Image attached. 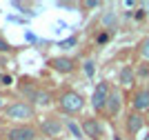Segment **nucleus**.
Instances as JSON below:
<instances>
[{"label":"nucleus","mask_w":149,"mask_h":140,"mask_svg":"<svg viewBox=\"0 0 149 140\" xmlns=\"http://www.w3.org/2000/svg\"><path fill=\"white\" fill-rule=\"evenodd\" d=\"M69 129H71V134H74L76 138H82V131L78 129V125H76V122H71V120H69Z\"/></svg>","instance_id":"17"},{"label":"nucleus","mask_w":149,"mask_h":140,"mask_svg":"<svg viewBox=\"0 0 149 140\" xmlns=\"http://www.w3.org/2000/svg\"><path fill=\"white\" fill-rule=\"evenodd\" d=\"M5 114L9 120H27V118H33V107L27 102H13L11 107L5 109Z\"/></svg>","instance_id":"1"},{"label":"nucleus","mask_w":149,"mask_h":140,"mask_svg":"<svg viewBox=\"0 0 149 140\" xmlns=\"http://www.w3.org/2000/svg\"><path fill=\"white\" fill-rule=\"evenodd\" d=\"M138 73H140V76H147V73H149V67H147V65H145V67H140V71H138Z\"/></svg>","instance_id":"21"},{"label":"nucleus","mask_w":149,"mask_h":140,"mask_svg":"<svg viewBox=\"0 0 149 140\" xmlns=\"http://www.w3.org/2000/svg\"><path fill=\"white\" fill-rule=\"evenodd\" d=\"M0 85H2V76H0Z\"/></svg>","instance_id":"24"},{"label":"nucleus","mask_w":149,"mask_h":140,"mask_svg":"<svg viewBox=\"0 0 149 140\" xmlns=\"http://www.w3.org/2000/svg\"><path fill=\"white\" fill-rule=\"evenodd\" d=\"M2 85H11V76H2Z\"/></svg>","instance_id":"22"},{"label":"nucleus","mask_w":149,"mask_h":140,"mask_svg":"<svg viewBox=\"0 0 149 140\" xmlns=\"http://www.w3.org/2000/svg\"><path fill=\"white\" fill-rule=\"evenodd\" d=\"M140 54H143V58H147L149 60V38H145L143 45H140Z\"/></svg>","instance_id":"15"},{"label":"nucleus","mask_w":149,"mask_h":140,"mask_svg":"<svg viewBox=\"0 0 149 140\" xmlns=\"http://www.w3.org/2000/svg\"><path fill=\"white\" fill-rule=\"evenodd\" d=\"M143 125H145V120H143L140 114H129V118H127V131H129L131 136L138 134V131L143 129Z\"/></svg>","instance_id":"6"},{"label":"nucleus","mask_w":149,"mask_h":140,"mask_svg":"<svg viewBox=\"0 0 149 140\" xmlns=\"http://www.w3.org/2000/svg\"><path fill=\"white\" fill-rule=\"evenodd\" d=\"M82 96L80 93H76V91H67V93H62L60 98V109L65 111V114H76V111H80L82 109Z\"/></svg>","instance_id":"2"},{"label":"nucleus","mask_w":149,"mask_h":140,"mask_svg":"<svg viewBox=\"0 0 149 140\" xmlns=\"http://www.w3.org/2000/svg\"><path fill=\"white\" fill-rule=\"evenodd\" d=\"M82 131H85L87 136H91V138H100L102 127H100V125L93 120V118H87V120H85V125H82Z\"/></svg>","instance_id":"8"},{"label":"nucleus","mask_w":149,"mask_h":140,"mask_svg":"<svg viewBox=\"0 0 149 140\" xmlns=\"http://www.w3.org/2000/svg\"><path fill=\"white\" fill-rule=\"evenodd\" d=\"M2 104H5V100H2V98H0V107H2Z\"/></svg>","instance_id":"23"},{"label":"nucleus","mask_w":149,"mask_h":140,"mask_svg":"<svg viewBox=\"0 0 149 140\" xmlns=\"http://www.w3.org/2000/svg\"><path fill=\"white\" fill-rule=\"evenodd\" d=\"M107 111L109 116H116L120 111V93L118 91H111L109 93V100H107Z\"/></svg>","instance_id":"10"},{"label":"nucleus","mask_w":149,"mask_h":140,"mask_svg":"<svg viewBox=\"0 0 149 140\" xmlns=\"http://www.w3.org/2000/svg\"><path fill=\"white\" fill-rule=\"evenodd\" d=\"M9 140H33L36 138V131L31 127H13L9 134H7Z\"/></svg>","instance_id":"4"},{"label":"nucleus","mask_w":149,"mask_h":140,"mask_svg":"<svg viewBox=\"0 0 149 140\" xmlns=\"http://www.w3.org/2000/svg\"><path fill=\"white\" fill-rule=\"evenodd\" d=\"M33 102H38V104H49L51 102V96L47 91H38L36 98H33Z\"/></svg>","instance_id":"14"},{"label":"nucleus","mask_w":149,"mask_h":140,"mask_svg":"<svg viewBox=\"0 0 149 140\" xmlns=\"http://www.w3.org/2000/svg\"><path fill=\"white\" fill-rule=\"evenodd\" d=\"M42 131L47 136L58 138V136H62V125L58 120H54V118H47V120H42Z\"/></svg>","instance_id":"5"},{"label":"nucleus","mask_w":149,"mask_h":140,"mask_svg":"<svg viewBox=\"0 0 149 140\" xmlns=\"http://www.w3.org/2000/svg\"><path fill=\"white\" fill-rule=\"evenodd\" d=\"M109 82H98V87L93 89V96H91V104L93 109H105L107 107V100H109Z\"/></svg>","instance_id":"3"},{"label":"nucleus","mask_w":149,"mask_h":140,"mask_svg":"<svg viewBox=\"0 0 149 140\" xmlns=\"http://www.w3.org/2000/svg\"><path fill=\"white\" fill-rule=\"evenodd\" d=\"M9 49H11V45L7 42L5 38H0V51H9Z\"/></svg>","instance_id":"19"},{"label":"nucleus","mask_w":149,"mask_h":140,"mask_svg":"<svg viewBox=\"0 0 149 140\" xmlns=\"http://www.w3.org/2000/svg\"><path fill=\"white\" fill-rule=\"evenodd\" d=\"M51 67L56 69V71L69 73L74 69V60H71V58H54V60H51Z\"/></svg>","instance_id":"9"},{"label":"nucleus","mask_w":149,"mask_h":140,"mask_svg":"<svg viewBox=\"0 0 149 140\" xmlns=\"http://www.w3.org/2000/svg\"><path fill=\"white\" fill-rule=\"evenodd\" d=\"M20 91L25 93V96L29 98V100H33V98H36V93L40 91V89H36V87L31 85V82H22V85H20Z\"/></svg>","instance_id":"12"},{"label":"nucleus","mask_w":149,"mask_h":140,"mask_svg":"<svg viewBox=\"0 0 149 140\" xmlns=\"http://www.w3.org/2000/svg\"><path fill=\"white\" fill-rule=\"evenodd\" d=\"M98 5H100L98 0H87V2H85V7H87V9H96Z\"/></svg>","instance_id":"20"},{"label":"nucleus","mask_w":149,"mask_h":140,"mask_svg":"<svg viewBox=\"0 0 149 140\" xmlns=\"http://www.w3.org/2000/svg\"><path fill=\"white\" fill-rule=\"evenodd\" d=\"M147 91H149V89H147Z\"/></svg>","instance_id":"26"},{"label":"nucleus","mask_w":149,"mask_h":140,"mask_svg":"<svg viewBox=\"0 0 149 140\" xmlns=\"http://www.w3.org/2000/svg\"><path fill=\"white\" fill-rule=\"evenodd\" d=\"M113 24H116V13H113V11H107L105 16H102V27L109 29V27H113Z\"/></svg>","instance_id":"13"},{"label":"nucleus","mask_w":149,"mask_h":140,"mask_svg":"<svg viewBox=\"0 0 149 140\" xmlns=\"http://www.w3.org/2000/svg\"><path fill=\"white\" fill-rule=\"evenodd\" d=\"M134 109L136 111H147L149 109V91L147 89L136 93V98H134Z\"/></svg>","instance_id":"7"},{"label":"nucleus","mask_w":149,"mask_h":140,"mask_svg":"<svg viewBox=\"0 0 149 140\" xmlns=\"http://www.w3.org/2000/svg\"><path fill=\"white\" fill-rule=\"evenodd\" d=\"M85 73H87V76H93V62L91 60L85 62Z\"/></svg>","instance_id":"18"},{"label":"nucleus","mask_w":149,"mask_h":140,"mask_svg":"<svg viewBox=\"0 0 149 140\" xmlns=\"http://www.w3.org/2000/svg\"><path fill=\"white\" fill-rule=\"evenodd\" d=\"M134 78H136V73L131 67H123L120 69V85L123 87H131L134 85Z\"/></svg>","instance_id":"11"},{"label":"nucleus","mask_w":149,"mask_h":140,"mask_svg":"<svg viewBox=\"0 0 149 140\" xmlns=\"http://www.w3.org/2000/svg\"><path fill=\"white\" fill-rule=\"evenodd\" d=\"M145 140H149V136H147V138H145Z\"/></svg>","instance_id":"25"},{"label":"nucleus","mask_w":149,"mask_h":140,"mask_svg":"<svg viewBox=\"0 0 149 140\" xmlns=\"http://www.w3.org/2000/svg\"><path fill=\"white\" fill-rule=\"evenodd\" d=\"M76 42H78V38H67V40H60V47L62 49H71Z\"/></svg>","instance_id":"16"}]
</instances>
